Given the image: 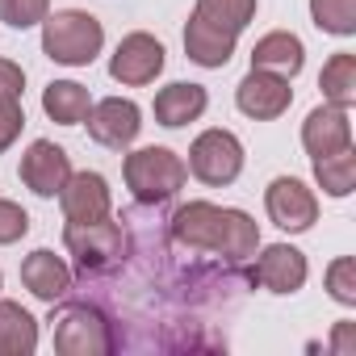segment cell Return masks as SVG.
I'll return each mask as SVG.
<instances>
[{
  "mask_svg": "<svg viewBox=\"0 0 356 356\" xmlns=\"http://www.w3.org/2000/svg\"><path fill=\"white\" fill-rule=\"evenodd\" d=\"M172 239L189 248V252H210V256H222L231 264L256 256L260 248V227L243 214V210H231V206H214V202H189L172 214L168 222Z\"/></svg>",
  "mask_w": 356,
  "mask_h": 356,
  "instance_id": "cell-1",
  "label": "cell"
},
{
  "mask_svg": "<svg viewBox=\"0 0 356 356\" xmlns=\"http://www.w3.org/2000/svg\"><path fill=\"white\" fill-rule=\"evenodd\" d=\"M122 176H126V189L134 193V202L163 206V202H172L176 193L185 189L189 168H185V159L176 155L172 147H138V151L126 155Z\"/></svg>",
  "mask_w": 356,
  "mask_h": 356,
  "instance_id": "cell-2",
  "label": "cell"
},
{
  "mask_svg": "<svg viewBox=\"0 0 356 356\" xmlns=\"http://www.w3.org/2000/svg\"><path fill=\"white\" fill-rule=\"evenodd\" d=\"M105 47V26L84 9L47 13L42 22V55L63 67H88Z\"/></svg>",
  "mask_w": 356,
  "mask_h": 356,
  "instance_id": "cell-3",
  "label": "cell"
},
{
  "mask_svg": "<svg viewBox=\"0 0 356 356\" xmlns=\"http://www.w3.org/2000/svg\"><path fill=\"white\" fill-rule=\"evenodd\" d=\"M51 323H55V352L59 356H109L118 348L109 314L88 306V302L63 306Z\"/></svg>",
  "mask_w": 356,
  "mask_h": 356,
  "instance_id": "cell-4",
  "label": "cell"
},
{
  "mask_svg": "<svg viewBox=\"0 0 356 356\" xmlns=\"http://www.w3.org/2000/svg\"><path fill=\"white\" fill-rule=\"evenodd\" d=\"M202 185H235L243 172V143L231 130H202L189 147V163H185Z\"/></svg>",
  "mask_w": 356,
  "mask_h": 356,
  "instance_id": "cell-5",
  "label": "cell"
},
{
  "mask_svg": "<svg viewBox=\"0 0 356 356\" xmlns=\"http://www.w3.org/2000/svg\"><path fill=\"white\" fill-rule=\"evenodd\" d=\"M63 248L76 256V268L88 273H105L118 256H122V227L109 218L97 222H67L63 227Z\"/></svg>",
  "mask_w": 356,
  "mask_h": 356,
  "instance_id": "cell-6",
  "label": "cell"
},
{
  "mask_svg": "<svg viewBox=\"0 0 356 356\" xmlns=\"http://www.w3.org/2000/svg\"><path fill=\"white\" fill-rule=\"evenodd\" d=\"M264 210L289 235H302V231H310L318 222V197L298 181V176H277V181L264 189Z\"/></svg>",
  "mask_w": 356,
  "mask_h": 356,
  "instance_id": "cell-7",
  "label": "cell"
},
{
  "mask_svg": "<svg viewBox=\"0 0 356 356\" xmlns=\"http://www.w3.org/2000/svg\"><path fill=\"white\" fill-rule=\"evenodd\" d=\"M159 72H163V42L151 38V34H143V30L126 34L118 42V51L109 55V76L118 84H126V88H143Z\"/></svg>",
  "mask_w": 356,
  "mask_h": 356,
  "instance_id": "cell-8",
  "label": "cell"
},
{
  "mask_svg": "<svg viewBox=\"0 0 356 356\" xmlns=\"http://www.w3.org/2000/svg\"><path fill=\"white\" fill-rule=\"evenodd\" d=\"M88 138L109 147V151H126L138 130H143V109L130 101V97H105L88 109Z\"/></svg>",
  "mask_w": 356,
  "mask_h": 356,
  "instance_id": "cell-9",
  "label": "cell"
},
{
  "mask_svg": "<svg viewBox=\"0 0 356 356\" xmlns=\"http://www.w3.org/2000/svg\"><path fill=\"white\" fill-rule=\"evenodd\" d=\"M72 176V159L63 147H55L51 138H34L22 155V185L38 197H55Z\"/></svg>",
  "mask_w": 356,
  "mask_h": 356,
  "instance_id": "cell-10",
  "label": "cell"
},
{
  "mask_svg": "<svg viewBox=\"0 0 356 356\" xmlns=\"http://www.w3.org/2000/svg\"><path fill=\"white\" fill-rule=\"evenodd\" d=\"M289 101H293L289 80H281V76H273V72H260V67H252V72L239 80V88H235L239 113H248V118H256V122L281 118V113L289 109Z\"/></svg>",
  "mask_w": 356,
  "mask_h": 356,
  "instance_id": "cell-11",
  "label": "cell"
},
{
  "mask_svg": "<svg viewBox=\"0 0 356 356\" xmlns=\"http://www.w3.org/2000/svg\"><path fill=\"white\" fill-rule=\"evenodd\" d=\"M59 206L67 222H97L109 218V181L101 172H72L67 185L59 189Z\"/></svg>",
  "mask_w": 356,
  "mask_h": 356,
  "instance_id": "cell-12",
  "label": "cell"
},
{
  "mask_svg": "<svg viewBox=\"0 0 356 356\" xmlns=\"http://www.w3.org/2000/svg\"><path fill=\"white\" fill-rule=\"evenodd\" d=\"M306 256L298 252V248H289V243H273V248H264L260 252V260H256V268H252V281L256 285H264L268 293H298L302 285H306Z\"/></svg>",
  "mask_w": 356,
  "mask_h": 356,
  "instance_id": "cell-13",
  "label": "cell"
},
{
  "mask_svg": "<svg viewBox=\"0 0 356 356\" xmlns=\"http://www.w3.org/2000/svg\"><path fill=\"white\" fill-rule=\"evenodd\" d=\"M302 147L310 151V159H314V155H335V151L352 147L348 109H339V105H331V101L318 105V109H310L306 122H302Z\"/></svg>",
  "mask_w": 356,
  "mask_h": 356,
  "instance_id": "cell-14",
  "label": "cell"
},
{
  "mask_svg": "<svg viewBox=\"0 0 356 356\" xmlns=\"http://www.w3.org/2000/svg\"><path fill=\"white\" fill-rule=\"evenodd\" d=\"M22 285L38 298V302H59V298H67V289H72V268L51 252V248H38V252H30L26 260H22Z\"/></svg>",
  "mask_w": 356,
  "mask_h": 356,
  "instance_id": "cell-15",
  "label": "cell"
},
{
  "mask_svg": "<svg viewBox=\"0 0 356 356\" xmlns=\"http://www.w3.org/2000/svg\"><path fill=\"white\" fill-rule=\"evenodd\" d=\"M210 105V92L202 84H189V80H176L168 88L155 92V122L168 126V130H181L189 122H197Z\"/></svg>",
  "mask_w": 356,
  "mask_h": 356,
  "instance_id": "cell-16",
  "label": "cell"
},
{
  "mask_svg": "<svg viewBox=\"0 0 356 356\" xmlns=\"http://www.w3.org/2000/svg\"><path fill=\"white\" fill-rule=\"evenodd\" d=\"M302 63H306V47H302V38L289 34V30H273V34H264V38L252 47V67L273 72V76H281V80H293V76L302 72Z\"/></svg>",
  "mask_w": 356,
  "mask_h": 356,
  "instance_id": "cell-17",
  "label": "cell"
},
{
  "mask_svg": "<svg viewBox=\"0 0 356 356\" xmlns=\"http://www.w3.org/2000/svg\"><path fill=\"white\" fill-rule=\"evenodd\" d=\"M235 38L239 34H227V30H218V26H210L193 13L189 26H185V55L197 67H227L231 55H235Z\"/></svg>",
  "mask_w": 356,
  "mask_h": 356,
  "instance_id": "cell-18",
  "label": "cell"
},
{
  "mask_svg": "<svg viewBox=\"0 0 356 356\" xmlns=\"http://www.w3.org/2000/svg\"><path fill=\"white\" fill-rule=\"evenodd\" d=\"M38 348V318L22 302L0 298V356H30Z\"/></svg>",
  "mask_w": 356,
  "mask_h": 356,
  "instance_id": "cell-19",
  "label": "cell"
},
{
  "mask_svg": "<svg viewBox=\"0 0 356 356\" xmlns=\"http://www.w3.org/2000/svg\"><path fill=\"white\" fill-rule=\"evenodd\" d=\"M42 109H47V118L59 122V126H80V122L88 118V109H92V97H88V88L76 84V80H55V84H47V92H42Z\"/></svg>",
  "mask_w": 356,
  "mask_h": 356,
  "instance_id": "cell-20",
  "label": "cell"
},
{
  "mask_svg": "<svg viewBox=\"0 0 356 356\" xmlns=\"http://www.w3.org/2000/svg\"><path fill=\"white\" fill-rule=\"evenodd\" d=\"M318 88H323V101H331L339 109H352L356 105V55L335 51L318 72Z\"/></svg>",
  "mask_w": 356,
  "mask_h": 356,
  "instance_id": "cell-21",
  "label": "cell"
},
{
  "mask_svg": "<svg viewBox=\"0 0 356 356\" xmlns=\"http://www.w3.org/2000/svg\"><path fill=\"white\" fill-rule=\"evenodd\" d=\"M314 181L327 197H348L356 185V147H343L335 155H314Z\"/></svg>",
  "mask_w": 356,
  "mask_h": 356,
  "instance_id": "cell-22",
  "label": "cell"
},
{
  "mask_svg": "<svg viewBox=\"0 0 356 356\" xmlns=\"http://www.w3.org/2000/svg\"><path fill=\"white\" fill-rule=\"evenodd\" d=\"M202 22L227 30V34H243L256 17V0H197V9H193Z\"/></svg>",
  "mask_w": 356,
  "mask_h": 356,
  "instance_id": "cell-23",
  "label": "cell"
},
{
  "mask_svg": "<svg viewBox=\"0 0 356 356\" xmlns=\"http://www.w3.org/2000/svg\"><path fill=\"white\" fill-rule=\"evenodd\" d=\"M310 17L323 34L352 38L356 34V0H310Z\"/></svg>",
  "mask_w": 356,
  "mask_h": 356,
  "instance_id": "cell-24",
  "label": "cell"
},
{
  "mask_svg": "<svg viewBox=\"0 0 356 356\" xmlns=\"http://www.w3.org/2000/svg\"><path fill=\"white\" fill-rule=\"evenodd\" d=\"M51 13V0H0V22L13 30H34Z\"/></svg>",
  "mask_w": 356,
  "mask_h": 356,
  "instance_id": "cell-25",
  "label": "cell"
},
{
  "mask_svg": "<svg viewBox=\"0 0 356 356\" xmlns=\"http://www.w3.org/2000/svg\"><path fill=\"white\" fill-rule=\"evenodd\" d=\"M327 293L339 306H356V260L352 256H339L327 264Z\"/></svg>",
  "mask_w": 356,
  "mask_h": 356,
  "instance_id": "cell-26",
  "label": "cell"
},
{
  "mask_svg": "<svg viewBox=\"0 0 356 356\" xmlns=\"http://www.w3.org/2000/svg\"><path fill=\"white\" fill-rule=\"evenodd\" d=\"M22 126H26L22 97H0V151H9L22 138Z\"/></svg>",
  "mask_w": 356,
  "mask_h": 356,
  "instance_id": "cell-27",
  "label": "cell"
},
{
  "mask_svg": "<svg viewBox=\"0 0 356 356\" xmlns=\"http://www.w3.org/2000/svg\"><path fill=\"white\" fill-rule=\"evenodd\" d=\"M30 235V214L17 206V202H5L0 197V248H9L17 239Z\"/></svg>",
  "mask_w": 356,
  "mask_h": 356,
  "instance_id": "cell-28",
  "label": "cell"
},
{
  "mask_svg": "<svg viewBox=\"0 0 356 356\" xmlns=\"http://www.w3.org/2000/svg\"><path fill=\"white\" fill-rule=\"evenodd\" d=\"M26 92V72L13 59H0V97H22Z\"/></svg>",
  "mask_w": 356,
  "mask_h": 356,
  "instance_id": "cell-29",
  "label": "cell"
},
{
  "mask_svg": "<svg viewBox=\"0 0 356 356\" xmlns=\"http://www.w3.org/2000/svg\"><path fill=\"white\" fill-rule=\"evenodd\" d=\"M331 352H335V356H356V323H335V331H331Z\"/></svg>",
  "mask_w": 356,
  "mask_h": 356,
  "instance_id": "cell-30",
  "label": "cell"
},
{
  "mask_svg": "<svg viewBox=\"0 0 356 356\" xmlns=\"http://www.w3.org/2000/svg\"><path fill=\"white\" fill-rule=\"evenodd\" d=\"M0 285H5V273H0Z\"/></svg>",
  "mask_w": 356,
  "mask_h": 356,
  "instance_id": "cell-31",
  "label": "cell"
}]
</instances>
